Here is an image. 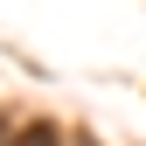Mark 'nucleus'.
<instances>
[{"label":"nucleus","instance_id":"obj_1","mask_svg":"<svg viewBox=\"0 0 146 146\" xmlns=\"http://www.w3.org/2000/svg\"><path fill=\"white\" fill-rule=\"evenodd\" d=\"M0 146H63V139H56V125H42V118H35V125H21V132H7Z\"/></svg>","mask_w":146,"mask_h":146}]
</instances>
